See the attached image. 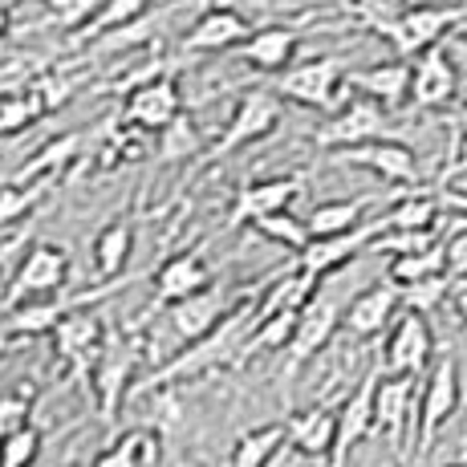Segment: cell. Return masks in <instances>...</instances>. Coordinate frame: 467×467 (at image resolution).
I'll list each match as a JSON object with an SVG mask.
<instances>
[{
    "mask_svg": "<svg viewBox=\"0 0 467 467\" xmlns=\"http://www.w3.org/2000/svg\"><path fill=\"white\" fill-rule=\"evenodd\" d=\"M276 276H281V268H276V273H268V281L260 285L256 293H248V297L240 301L236 309H232L208 337H200V341H192V346H183L175 358H167L159 370H150L142 382H134V390H130L134 399H139V394L167 390V386H175V382H195V379H203V374H212V370H223V366L240 370L244 346H248V337H253V329H256V321H260V317H256L260 297H265V289L276 281Z\"/></svg>",
    "mask_w": 467,
    "mask_h": 467,
    "instance_id": "6da1fadb",
    "label": "cell"
},
{
    "mask_svg": "<svg viewBox=\"0 0 467 467\" xmlns=\"http://www.w3.org/2000/svg\"><path fill=\"white\" fill-rule=\"evenodd\" d=\"M281 119H285V102L273 94V86L244 89V94H240V102L232 106L228 122H223V134L200 155L195 175H200V171H208V167H215V163H223V159H232L236 150H244V147H253V142L268 139V134L281 127Z\"/></svg>",
    "mask_w": 467,
    "mask_h": 467,
    "instance_id": "7a4b0ae2",
    "label": "cell"
},
{
    "mask_svg": "<svg viewBox=\"0 0 467 467\" xmlns=\"http://www.w3.org/2000/svg\"><path fill=\"white\" fill-rule=\"evenodd\" d=\"M66 281H69V253L61 244L37 240V244L25 253L21 265H16L13 281H8V293H5V301H0V317H8V313L21 309V305L61 297Z\"/></svg>",
    "mask_w": 467,
    "mask_h": 467,
    "instance_id": "3957f363",
    "label": "cell"
},
{
    "mask_svg": "<svg viewBox=\"0 0 467 467\" xmlns=\"http://www.w3.org/2000/svg\"><path fill=\"white\" fill-rule=\"evenodd\" d=\"M273 94L281 102H297L305 110H341V94H346V69L337 57H313L301 66L285 69L273 82Z\"/></svg>",
    "mask_w": 467,
    "mask_h": 467,
    "instance_id": "277c9868",
    "label": "cell"
},
{
    "mask_svg": "<svg viewBox=\"0 0 467 467\" xmlns=\"http://www.w3.org/2000/svg\"><path fill=\"white\" fill-rule=\"evenodd\" d=\"M463 386H460V362L451 354H443L431 366L423 390H419V447H415V463H423L435 447L439 431L447 427V419L460 410Z\"/></svg>",
    "mask_w": 467,
    "mask_h": 467,
    "instance_id": "5b68a950",
    "label": "cell"
},
{
    "mask_svg": "<svg viewBox=\"0 0 467 467\" xmlns=\"http://www.w3.org/2000/svg\"><path fill=\"white\" fill-rule=\"evenodd\" d=\"M341 301L334 293H317L309 305L301 309V321H297V334H293L289 349H285V370H281V386L289 390L293 379L321 354V349L334 341V334L341 329Z\"/></svg>",
    "mask_w": 467,
    "mask_h": 467,
    "instance_id": "8992f818",
    "label": "cell"
},
{
    "mask_svg": "<svg viewBox=\"0 0 467 467\" xmlns=\"http://www.w3.org/2000/svg\"><path fill=\"white\" fill-rule=\"evenodd\" d=\"M435 358V329L423 313H399V321L390 326L382 349H379V366L386 379H419Z\"/></svg>",
    "mask_w": 467,
    "mask_h": 467,
    "instance_id": "52a82bcc",
    "label": "cell"
},
{
    "mask_svg": "<svg viewBox=\"0 0 467 467\" xmlns=\"http://www.w3.org/2000/svg\"><path fill=\"white\" fill-rule=\"evenodd\" d=\"M419 379H386L379 382V399H374V431L390 439V451L407 467V439L419 447Z\"/></svg>",
    "mask_w": 467,
    "mask_h": 467,
    "instance_id": "ba28073f",
    "label": "cell"
},
{
    "mask_svg": "<svg viewBox=\"0 0 467 467\" xmlns=\"http://www.w3.org/2000/svg\"><path fill=\"white\" fill-rule=\"evenodd\" d=\"M134 366H139V341H130V337H122L119 329H110L94 370H89V382H94L98 407H102L106 423H114L122 399L134 390Z\"/></svg>",
    "mask_w": 467,
    "mask_h": 467,
    "instance_id": "9c48e42d",
    "label": "cell"
},
{
    "mask_svg": "<svg viewBox=\"0 0 467 467\" xmlns=\"http://www.w3.org/2000/svg\"><path fill=\"white\" fill-rule=\"evenodd\" d=\"M379 382H382V366H379V358H374V366L358 379L354 390H346V399H341V407H337V447H334V455H329V467H346L358 443L379 435V431H374Z\"/></svg>",
    "mask_w": 467,
    "mask_h": 467,
    "instance_id": "30bf717a",
    "label": "cell"
},
{
    "mask_svg": "<svg viewBox=\"0 0 467 467\" xmlns=\"http://www.w3.org/2000/svg\"><path fill=\"white\" fill-rule=\"evenodd\" d=\"M386 127H390V119H386V110L379 102L354 98V102H346L341 110H334L317 130H313V142H317L321 150H334L337 155V150L366 147V142L386 139Z\"/></svg>",
    "mask_w": 467,
    "mask_h": 467,
    "instance_id": "8fae6325",
    "label": "cell"
},
{
    "mask_svg": "<svg viewBox=\"0 0 467 467\" xmlns=\"http://www.w3.org/2000/svg\"><path fill=\"white\" fill-rule=\"evenodd\" d=\"M301 192H305V171H297V175L260 179V183H244V187L236 192V200H232L223 228H228V232H236V228H253V223H256V220H265V215L293 212V203H297V195H301Z\"/></svg>",
    "mask_w": 467,
    "mask_h": 467,
    "instance_id": "7c38bea8",
    "label": "cell"
},
{
    "mask_svg": "<svg viewBox=\"0 0 467 467\" xmlns=\"http://www.w3.org/2000/svg\"><path fill=\"white\" fill-rule=\"evenodd\" d=\"M265 281H268V276H260V281H253V289H244L240 297H228L223 289H215V285H212V289L195 293V297H187V301L171 305V309H167V326H171V334L183 341V346H192V341L208 337L212 329L220 326V321L228 317V313L248 297V293H256Z\"/></svg>",
    "mask_w": 467,
    "mask_h": 467,
    "instance_id": "4fadbf2b",
    "label": "cell"
},
{
    "mask_svg": "<svg viewBox=\"0 0 467 467\" xmlns=\"http://www.w3.org/2000/svg\"><path fill=\"white\" fill-rule=\"evenodd\" d=\"M386 232V220L382 215H374V220H366L362 228L346 232V236H329V240H309V248L297 256V268L309 276H317V281H326L329 273H337V268H346L349 260H358L362 253H370L374 240H379Z\"/></svg>",
    "mask_w": 467,
    "mask_h": 467,
    "instance_id": "5bb4252c",
    "label": "cell"
},
{
    "mask_svg": "<svg viewBox=\"0 0 467 467\" xmlns=\"http://www.w3.org/2000/svg\"><path fill=\"white\" fill-rule=\"evenodd\" d=\"M334 167H366L382 179V183H394V187H410L419 183V159L407 142L399 139H379V142H366V147H349V150H337L329 159Z\"/></svg>",
    "mask_w": 467,
    "mask_h": 467,
    "instance_id": "9a60e30c",
    "label": "cell"
},
{
    "mask_svg": "<svg viewBox=\"0 0 467 467\" xmlns=\"http://www.w3.org/2000/svg\"><path fill=\"white\" fill-rule=\"evenodd\" d=\"M179 114H183V94H179L175 69H167L155 82L139 86L134 94H127V106H122V119L134 130H155V134H163Z\"/></svg>",
    "mask_w": 467,
    "mask_h": 467,
    "instance_id": "2e32d148",
    "label": "cell"
},
{
    "mask_svg": "<svg viewBox=\"0 0 467 467\" xmlns=\"http://www.w3.org/2000/svg\"><path fill=\"white\" fill-rule=\"evenodd\" d=\"M212 289V265L203 260V248H183V253L167 256L155 268V309H171V305L195 297V293Z\"/></svg>",
    "mask_w": 467,
    "mask_h": 467,
    "instance_id": "e0dca14e",
    "label": "cell"
},
{
    "mask_svg": "<svg viewBox=\"0 0 467 467\" xmlns=\"http://www.w3.org/2000/svg\"><path fill=\"white\" fill-rule=\"evenodd\" d=\"M399 313H402V289L390 285V281H379L346 305V313H341V329H346L349 337L366 341V337H379L382 329H390L394 321H399Z\"/></svg>",
    "mask_w": 467,
    "mask_h": 467,
    "instance_id": "ac0fdd59",
    "label": "cell"
},
{
    "mask_svg": "<svg viewBox=\"0 0 467 467\" xmlns=\"http://www.w3.org/2000/svg\"><path fill=\"white\" fill-rule=\"evenodd\" d=\"M106 334H110V326H106L98 313L74 309L53 329V354L66 366H74L78 374H86V370H94L98 354H102V346H106Z\"/></svg>",
    "mask_w": 467,
    "mask_h": 467,
    "instance_id": "d6986e66",
    "label": "cell"
},
{
    "mask_svg": "<svg viewBox=\"0 0 467 467\" xmlns=\"http://www.w3.org/2000/svg\"><path fill=\"white\" fill-rule=\"evenodd\" d=\"M415 74H410V102L419 110H439L460 94V74H455V61L443 49H427L419 61H410Z\"/></svg>",
    "mask_w": 467,
    "mask_h": 467,
    "instance_id": "ffe728a7",
    "label": "cell"
},
{
    "mask_svg": "<svg viewBox=\"0 0 467 467\" xmlns=\"http://www.w3.org/2000/svg\"><path fill=\"white\" fill-rule=\"evenodd\" d=\"M410 74H415L410 61L390 57V61H379V66L346 74V86L358 89L362 98H370V102H379L382 110H394V106H402L410 98Z\"/></svg>",
    "mask_w": 467,
    "mask_h": 467,
    "instance_id": "44dd1931",
    "label": "cell"
},
{
    "mask_svg": "<svg viewBox=\"0 0 467 467\" xmlns=\"http://www.w3.org/2000/svg\"><path fill=\"white\" fill-rule=\"evenodd\" d=\"M285 427H289V451L305 455V460H329V455H334V447H337V407L317 402V407L285 419Z\"/></svg>",
    "mask_w": 467,
    "mask_h": 467,
    "instance_id": "7402d4cb",
    "label": "cell"
},
{
    "mask_svg": "<svg viewBox=\"0 0 467 467\" xmlns=\"http://www.w3.org/2000/svg\"><path fill=\"white\" fill-rule=\"evenodd\" d=\"M256 29L236 13V8L215 5L192 25V33L183 37V53H220V49H232V45H244Z\"/></svg>",
    "mask_w": 467,
    "mask_h": 467,
    "instance_id": "603a6c76",
    "label": "cell"
},
{
    "mask_svg": "<svg viewBox=\"0 0 467 467\" xmlns=\"http://www.w3.org/2000/svg\"><path fill=\"white\" fill-rule=\"evenodd\" d=\"M297 45H301L297 29H289V25H265V29H256L253 37L240 45V57H244V66H253L256 74L281 78L285 69H293Z\"/></svg>",
    "mask_w": 467,
    "mask_h": 467,
    "instance_id": "cb8c5ba5",
    "label": "cell"
},
{
    "mask_svg": "<svg viewBox=\"0 0 467 467\" xmlns=\"http://www.w3.org/2000/svg\"><path fill=\"white\" fill-rule=\"evenodd\" d=\"M130 253H134V223L130 220L106 223V228L94 236V244H89L98 281L102 285L106 281H122V273H127V265H130Z\"/></svg>",
    "mask_w": 467,
    "mask_h": 467,
    "instance_id": "d4e9b609",
    "label": "cell"
},
{
    "mask_svg": "<svg viewBox=\"0 0 467 467\" xmlns=\"http://www.w3.org/2000/svg\"><path fill=\"white\" fill-rule=\"evenodd\" d=\"M159 455H163V439L150 427H134L127 435H119L110 447L94 455L89 467H155Z\"/></svg>",
    "mask_w": 467,
    "mask_h": 467,
    "instance_id": "484cf974",
    "label": "cell"
},
{
    "mask_svg": "<svg viewBox=\"0 0 467 467\" xmlns=\"http://www.w3.org/2000/svg\"><path fill=\"white\" fill-rule=\"evenodd\" d=\"M374 195H358V200H326L309 212V236L313 240H329V236H346V232L362 228V215L370 212Z\"/></svg>",
    "mask_w": 467,
    "mask_h": 467,
    "instance_id": "4316f807",
    "label": "cell"
},
{
    "mask_svg": "<svg viewBox=\"0 0 467 467\" xmlns=\"http://www.w3.org/2000/svg\"><path fill=\"white\" fill-rule=\"evenodd\" d=\"M285 447H289V427L285 423L253 427L236 439V447H232V455H228V467H268Z\"/></svg>",
    "mask_w": 467,
    "mask_h": 467,
    "instance_id": "83f0119b",
    "label": "cell"
},
{
    "mask_svg": "<svg viewBox=\"0 0 467 467\" xmlns=\"http://www.w3.org/2000/svg\"><path fill=\"white\" fill-rule=\"evenodd\" d=\"M147 8H150V0H102V8L94 16H86V25L74 33V41L82 45V41L110 37V33L127 29V25H139Z\"/></svg>",
    "mask_w": 467,
    "mask_h": 467,
    "instance_id": "f1b7e54d",
    "label": "cell"
},
{
    "mask_svg": "<svg viewBox=\"0 0 467 467\" xmlns=\"http://www.w3.org/2000/svg\"><path fill=\"white\" fill-rule=\"evenodd\" d=\"M386 220V232H435L439 223V200L427 192H410L402 195L399 203L382 212Z\"/></svg>",
    "mask_w": 467,
    "mask_h": 467,
    "instance_id": "f546056e",
    "label": "cell"
},
{
    "mask_svg": "<svg viewBox=\"0 0 467 467\" xmlns=\"http://www.w3.org/2000/svg\"><path fill=\"white\" fill-rule=\"evenodd\" d=\"M431 276H447V265H443V240L427 253H407V256H390L386 265V281L399 285V289H410V285H423Z\"/></svg>",
    "mask_w": 467,
    "mask_h": 467,
    "instance_id": "4dcf8cb0",
    "label": "cell"
},
{
    "mask_svg": "<svg viewBox=\"0 0 467 467\" xmlns=\"http://www.w3.org/2000/svg\"><path fill=\"white\" fill-rule=\"evenodd\" d=\"M78 147H82V134H61V139H53L45 150H37V159H33L29 167H21V175H16L13 183H25V179H33V183H37V175L53 179L61 167L69 163V159L78 155Z\"/></svg>",
    "mask_w": 467,
    "mask_h": 467,
    "instance_id": "1f68e13d",
    "label": "cell"
},
{
    "mask_svg": "<svg viewBox=\"0 0 467 467\" xmlns=\"http://www.w3.org/2000/svg\"><path fill=\"white\" fill-rule=\"evenodd\" d=\"M253 228L260 232L265 240H273V244H281V248H289V253H305L309 248V223L297 220L293 212H276V215H265V220H256Z\"/></svg>",
    "mask_w": 467,
    "mask_h": 467,
    "instance_id": "d6a6232c",
    "label": "cell"
},
{
    "mask_svg": "<svg viewBox=\"0 0 467 467\" xmlns=\"http://www.w3.org/2000/svg\"><path fill=\"white\" fill-rule=\"evenodd\" d=\"M37 119H45V110L29 89H25V94H0V139L25 134Z\"/></svg>",
    "mask_w": 467,
    "mask_h": 467,
    "instance_id": "836d02e7",
    "label": "cell"
},
{
    "mask_svg": "<svg viewBox=\"0 0 467 467\" xmlns=\"http://www.w3.org/2000/svg\"><path fill=\"white\" fill-rule=\"evenodd\" d=\"M200 147H203L200 127H195L192 119H183V114L159 134V159H163V163H179L183 155H200Z\"/></svg>",
    "mask_w": 467,
    "mask_h": 467,
    "instance_id": "e575fe53",
    "label": "cell"
},
{
    "mask_svg": "<svg viewBox=\"0 0 467 467\" xmlns=\"http://www.w3.org/2000/svg\"><path fill=\"white\" fill-rule=\"evenodd\" d=\"M451 289H455L451 276H431V281H423V285H410V289H402V309L431 317L439 305L451 297Z\"/></svg>",
    "mask_w": 467,
    "mask_h": 467,
    "instance_id": "d590c367",
    "label": "cell"
},
{
    "mask_svg": "<svg viewBox=\"0 0 467 467\" xmlns=\"http://www.w3.org/2000/svg\"><path fill=\"white\" fill-rule=\"evenodd\" d=\"M25 427H33V390H0V443Z\"/></svg>",
    "mask_w": 467,
    "mask_h": 467,
    "instance_id": "8d00e7d4",
    "label": "cell"
},
{
    "mask_svg": "<svg viewBox=\"0 0 467 467\" xmlns=\"http://www.w3.org/2000/svg\"><path fill=\"white\" fill-rule=\"evenodd\" d=\"M45 183L49 179H37V183L21 187V183H5L0 187V228H8L13 220H25L33 212V203L45 195Z\"/></svg>",
    "mask_w": 467,
    "mask_h": 467,
    "instance_id": "74e56055",
    "label": "cell"
},
{
    "mask_svg": "<svg viewBox=\"0 0 467 467\" xmlns=\"http://www.w3.org/2000/svg\"><path fill=\"white\" fill-rule=\"evenodd\" d=\"M41 431L37 427H25L16 435H8L0 443V467H37L41 460Z\"/></svg>",
    "mask_w": 467,
    "mask_h": 467,
    "instance_id": "f35d334b",
    "label": "cell"
},
{
    "mask_svg": "<svg viewBox=\"0 0 467 467\" xmlns=\"http://www.w3.org/2000/svg\"><path fill=\"white\" fill-rule=\"evenodd\" d=\"M443 265L451 281H467V223L443 240Z\"/></svg>",
    "mask_w": 467,
    "mask_h": 467,
    "instance_id": "ab89813d",
    "label": "cell"
},
{
    "mask_svg": "<svg viewBox=\"0 0 467 467\" xmlns=\"http://www.w3.org/2000/svg\"><path fill=\"white\" fill-rule=\"evenodd\" d=\"M451 301H455V313H460V317H463V326H467V281H455Z\"/></svg>",
    "mask_w": 467,
    "mask_h": 467,
    "instance_id": "60d3db41",
    "label": "cell"
},
{
    "mask_svg": "<svg viewBox=\"0 0 467 467\" xmlns=\"http://www.w3.org/2000/svg\"><path fill=\"white\" fill-rule=\"evenodd\" d=\"M5 33H8V5H0V41H5Z\"/></svg>",
    "mask_w": 467,
    "mask_h": 467,
    "instance_id": "b9f144b4",
    "label": "cell"
},
{
    "mask_svg": "<svg viewBox=\"0 0 467 467\" xmlns=\"http://www.w3.org/2000/svg\"><path fill=\"white\" fill-rule=\"evenodd\" d=\"M410 5H455V0H410Z\"/></svg>",
    "mask_w": 467,
    "mask_h": 467,
    "instance_id": "7bdbcfd3",
    "label": "cell"
},
{
    "mask_svg": "<svg viewBox=\"0 0 467 467\" xmlns=\"http://www.w3.org/2000/svg\"><path fill=\"white\" fill-rule=\"evenodd\" d=\"M460 33H463V37H467V13H463V21H460Z\"/></svg>",
    "mask_w": 467,
    "mask_h": 467,
    "instance_id": "ee69618b",
    "label": "cell"
},
{
    "mask_svg": "<svg viewBox=\"0 0 467 467\" xmlns=\"http://www.w3.org/2000/svg\"><path fill=\"white\" fill-rule=\"evenodd\" d=\"M447 467H467V460H460V463H447Z\"/></svg>",
    "mask_w": 467,
    "mask_h": 467,
    "instance_id": "f6af8a7d",
    "label": "cell"
},
{
    "mask_svg": "<svg viewBox=\"0 0 467 467\" xmlns=\"http://www.w3.org/2000/svg\"><path fill=\"white\" fill-rule=\"evenodd\" d=\"M463 134H467V114H463Z\"/></svg>",
    "mask_w": 467,
    "mask_h": 467,
    "instance_id": "bcb514c9",
    "label": "cell"
},
{
    "mask_svg": "<svg viewBox=\"0 0 467 467\" xmlns=\"http://www.w3.org/2000/svg\"><path fill=\"white\" fill-rule=\"evenodd\" d=\"M410 467H415V463H410Z\"/></svg>",
    "mask_w": 467,
    "mask_h": 467,
    "instance_id": "7dc6e473",
    "label": "cell"
}]
</instances>
